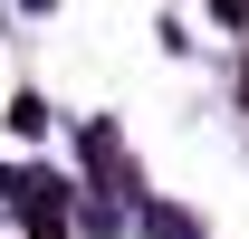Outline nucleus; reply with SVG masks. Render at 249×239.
Wrapping results in <instances>:
<instances>
[{
    "mask_svg": "<svg viewBox=\"0 0 249 239\" xmlns=\"http://www.w3.org/2000/svg\"><path fill=\"white\" fill-rule=\"evenodd\" d=\"M220 19H249V0H220Z\"/></svg>",
    "mask_w": 249,
    "mask_h": 239,
    "instance_id": "nucleus-1",
    "label": "nucleus"
}]
</instances>
